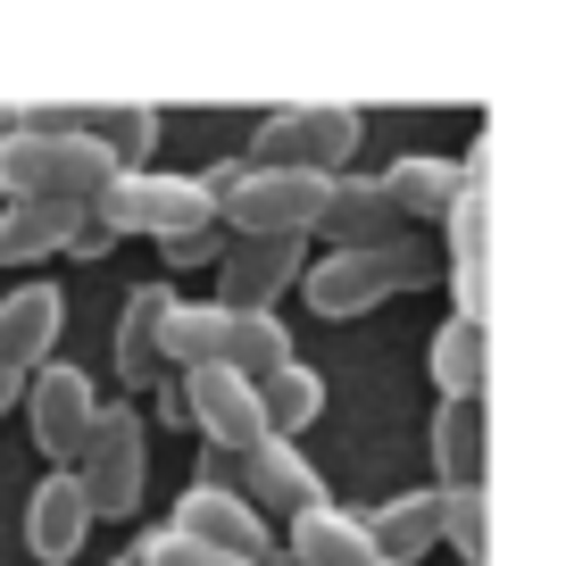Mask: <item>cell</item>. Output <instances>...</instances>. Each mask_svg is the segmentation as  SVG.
I'll list each match as a JSON object with an SVG mask.
<instances>
[{
	"label": "cell",
	"instance_id": "6da1fadb",
	"mask_svg": "<svg viewBox=\"0 0 566 566\" xmlns=\"http://www.w3.org/2000/svg\"><path fill=\"white\" fill-rule=\"evenodd\" d=\"M108 176H125L101 142L67 117H0V209L9 200H75L84 209Z\"/></svg>",
	"mask_w": 566,
	"mask_h": 566
},
{
	"label": "cell",
	"instance_id": "7a4b0ae2",
	"mask_svg": "<svg viewBox=\"0 0 566 566\" xmlns=\"http://www.w3.org/2000/svg\"><path fill=\"white\" fill-rule=\"evenodd\" d=\"M433 275H442V250L400 233V242H384V250H325V259H308L301 301L342 325V317H367V308L400 301V292H417V283H433Z\"/></svg>",
	"mask_w": 566,
	"mask_h": 566
},
{
	"label": "cell",
	"instance_id": "3957f363",
	"mask_svg": "<svg viewBox=\"0 0 566 566\" xmlns=\"http://www.w3.org/2000/svg\"><path fill=\"white\" fill-rule=\"evenodd\" d=\"M367 142V117L350 101H292V108H266L259 134H250L242 159L250 167H317V176H342Z\"/></svg>",
	"mask_w": 566,
	"mask_h": 566
},
{
	"label": "cell",
	"instance_id": "277c9868",
	"mask_svg": "<svg viewBox=\"0 0 566 566\" xmlns=\"http://www.w3.org/2000/svg\"><path fill=\"white\" fill-rule=\"evenodd\" d=\"M75 483H84L92 516H134L142 483H150V417L134 400H101L84 450H75Z\"/></svg>",
	"mask_w": 566,
	"mask_h": 566
},
{
	"label": "cell",
	"instance_id": "5b68a950",
	"mask_svg": "<svg viewBox=\"0 0 566 566\" xmlns=\"http://www.w3.org/2000/svg\"><path fill=\"white\" fill-rule=\"evenodd\" d=\"M301 275H308L301 233H226V250H217V308L275 317L283 292H301Z\"/></svg>",
	"mask_w": 566,
	"mask_h": 566
},
{
	"label": "cell",
	"instance_id": "8992f818",
	"mask_svg": "<svg viewBox=\"0 0 566 566\" xmlns=\"http://www.w3.org/2000/svg\"><path fill=\"white\" fill-rule=\"evenodd\" d=\"M375 184H384L391 217H400L408 233H442V217L483 184V167L459 159V150H400V159H391Z\"/></svg>",
	"mask_w": 566,
	"mask_h": 566
},
{
	"label": "cell",
	"instance_id": "52a82bcc",
	"mask_svg": "<svg viewBox=\"0 0 566 566\" xmlns=\"http://www.w3.org/2000/svg\"><path fill=\"white\" fill-rule=\"evenodd\" d=\"M176 400H184V424H192L209 450H226V459H250V450L266 442L259 384H242L233 367H192V375H176Z\"/></svg>",
	"mask_w": 566,
	"mask_h": 566
},
{
	"label": "cell",
	"instance_id": "ba28073f",
	"mask_svg": "<svg viewBox=\"0 0 566 566\" xmlns=\"http://www.w3.org/2000/svg\"><path fill=\"white\" fill-rule=\"evenodd\" d=\"M25 424H34V450L51 467H75V450H84L92 417H101V391H92L84 367H67V358H51V367L25 375Z\"/></svg>",
	"mask_w": 566,
	"mask_h": 566
},
{
	"label": "cell",
	"instance_id": "9c48e42d",
	"mask_svg": "<svg viewBox=\"0 0 566 566\" xmlns=\"http://www.w3.org/2000/svg\"><path fill=\"white\" fill-rule=\"evenodd\" d=\"M167 525L192 533V542H209V549H226V558H242V566H292V558H283V533L266 525L242 492L184 483V500H176V516H167Z\"/></svg>",
	"mask_w": 566,
	"mask_h": 566
},
{
	"label": "cell",
	"instance_id": "30bf717a",
	"mask_svg": "<svg viewBox=\"0 0 566 566\" xmlns=\"http://www.w3.org/2000/svg\"><path fill=\"white\" fill-rule=\"evenodd\" d=\"M242 500H250V509L266 516V525H275V516L292 525V516L325 509L334 492H325V467L308 459L301 442H259V450L242 459Z\"/></svg>",
	"mask_w": 566,
	"mask_h": 566
},
{
	"label": "cell",
	"instance_id": "8fae6325",
	"mask_svg": "<svg viewBox=\"0 0 566 566\" xmlns=\"http://www.w3.org/2000/svg\"><path fill=\"white\" fill-rule=\"evenodd\" d=\"M92 500L84 483H75V467H42V483L25 492V549H34L42 566H75V549L92 542Z\"/></svg>",
	"mask_w": 566,
	"mask_h": 566
},
{
	"label": "cell",
	"instance_id": "7c38bea8",
	"mask_svg": "<svg viewBox=\"0 0 566 566\" xmlns=\"http://www.w3.org/2000/svg\"><path fill=\"white\" fill-rule=\"evenodd\" d=\"M317 233L334 250H384V242H400V217H391V200H384V184L367 176V167H342V176H325V209H317Z\"/></svg>",
	"mask_w": 566,
	"mask_h": 566
},
{
	"label": "cell",
	"instance_id": "4fadbf2b",
	"mask_svg": "<svg viewBox=\"0 0 566 566\" xmlns=\"http://www.w3.org/2000/svg\"><path fill=\"white\" fill-rule=\"evenodd\" d=\"M59 334H67V292H59V283L34 275V283H18V292L0 301V367H18V375L51 367Z\"/></svg>",
	"mask_w": 566,
	"mask_h": 566
},
{
	"label": "cell",
	"instance_id": "5bb4252c",
	"mask_svg": "<svg viewBox=\"0 0 566 566\" xmlns=\"http://www.w3.org/2000/svg\"><path fill=\"white\" fill-rule=\"evenodd\" d=\"M167 308H176V283H134V301H125V317H117V375H125V391H159V384H176L167 375V358H159V334H167Z\"/></svg>",
	"mask_w": 566,
	"mask_h": 566
},
{
	"label": "cell",
	"instance_id": "9a60e30c",
	"mask_svg": "<svg viewBox=\"0 0 566 566\" xmlns=\"http://www.w3.org/2000/svg\"><path fill=\"white\" fill-rule=\"evenodd\" d=\"M424 375H433L442 408L483 400V384H492V334H483V317H442V325H433V342H424Z\"/></svg>",
	"mask_w": 566,
	"mask_h": 566
},
{
	"label": "cell",
	"instance_id": "2e32d148",
	"mask_svg": "<svg viewBox=\"0 0 566 566\" xmlns=\"http://www.w3.org/2000/svg\"><path fill=\"white\" fill-rule=\"evenodd\" d=\"M358 533L375 542V558H384V566H417V558H433V549H442V492L424 483V492L384 500V509L358 516Z\"/></svg>",
	"mask_w": 566,
	"mask_h": 566
},
{
	"label": "cell",
	"instance_id": "e0dca14e",
	"mask_svg": "<svg viewBox=\"0 0 566 566\" xmlns=\"http://www.w3.org/2000/svg\"><path fill=\"white\" fill-rule=\"evenodd\" d=\"M483 450H492L483 400L433 408V492H483Z\"/></svg>",
	"mask_w": 566,
	"mask_h": 566
},
{
	"label": "cell",
	"instance_id": "ac0fdd59",
	"mask_svg": "<svg viewBox=\"0 0 566 566\" xmlns=\"http://www.w3.org/2000/svg\"><path fill=\"white\" fill-rule=\"evenodd\" d=\"M75 200H9L0 209V266H42L75 242Z\"/></svg>",
	"mask_w": 566,
	"mask_h": 566
},
{
	"label": "cell",
	"instance_id": "d6986e66",
	"mask_svg": "<svg viewBox=\"0 0 566 566\" xmlns=\"http://www.w3.org/2000/svg\"><path fill=\"white\" fill-rule=\"evenodd\" d=\"M283 558L292 566H384L375 558V542L358 533V516L350 509H308V516H292V533H283Z\"/></svg>",
	"mask_w": 566,
	"mask_h": 566
},
{
	"label": "cell",
	"instance_id": "ffe728a7",
	"mask_svg": "<svg viewBox=\"0 0 566 566\" xmlns=\"http://www.w3.org/2000/svg\"><path fill=\"white\" fill-rule=\"evenodd\" d=\"M259 417H266V442H301L308 424L325 417V375L308 367V358L275 367V375L259 384Z\"/></svg>",
	"mask_w": 566,
	"mask_h": 566
},
{
	"label": "cell",
	"instance_id": "44dd1931",
	"mask_svg": "<svg viewBox=\"0 0 566 566\" xmlns=\"http://www.w3.org/2000/svg\"><path fill=\"white\" fill-rule=\"evenodd\" d=\"M292 334H283V317H233L226 308V342H217V367H233L242 384H266L275 367H292Z\"/></svg>",
	"mask_w": 566,
	"mask_h": 566
},
{
	"label": "cell",
	"instance_id": "7402d4cb",
	"mask_svg": "<svg viewBox=\"0 0 566 566\" xmlns=\"http://www.w3.org/2000/svg\"><path fill=\"white\" fill-rule=\"evenodd\" d=\"M75 125L101 142L125 176H142L150 150H159V108H150V101H108V108H92V117H75Z\"/></svg>",
	"mask_w": 566,
	"mask_h": 566
},
{
	"label": "cell",
	"instance_id": "603a6c76",
	"mask_svg": "<svg viewBox=\"0 0 566 566\" xmlns=\"http://www.w3.org/2000/svg\"><path fill=\"white\" fill-rule=\"evenodd\" d=\"M217 342H226V308L176 301L167 308V334H159V358H167V375H192V367H217Z\"/></svg>",
	"mask_w": 566,
	"mask_h": 566
},
{
	"label": "cell",
	"instance_id": "cb8c5ba5",
	"mask_svg": "<svg viewBox=\"0 0 566 566\" xmlns=\"http://www.w3.org/2000/svg\"><path fill=\"white\" fill-rule=\"evenodd\" d=\"M483 542H492V525H483V492H442V549L459 566H483Z\"/></svg>",
	"mask_w": 566,
	"mask_h": 566
},
{
	"label": "cell",
	"instance_id": "d4e9b609",
	"mask_svg": "<svg viewBox=\"0 0 566 566\" xmlns=\"http://www.w3.org/2000/svg\"><path fill=\"white\" fill-rule=\"evenodd\" d=\"M134 558H142V566H242V558H226V549L192 542V533H176V525L134 533Z\"/></svg>",
	"mask_w": 566,
	"mask_h": 566
},
{
	"label": "cell",
	"instance_id": "484cf974",
	"mask_svg": "<svg viewBox=\"0 0 566 566\" xmlns=\"http://www.w3.org/2000/svg\"><path fill=\"white\" fill-rule=\"evenodd\" d=\"M167 250V275H192V266H217V250H226V233H184V242H159Z\"/></svg>",
	"mask_w": 566,
	"mask_h": 566
},
{
	"label": "cell",
	"instance_id": "4316f807",
	"mask_svg": "<svg viewBox=\"0 0 566 566\" xmlns=\"http://www.w3.org/2000/svg\"><path fill=\"white\" fill-rule=\"evenodd\" d=\"M192 483H209V492H242V459H226V450H200V475Z\"/></svg>",
	"mask_w": 566,
	"mask_h": 566
},
{
	"label": "cell",
	"instance_id": "83f0119b",
	"mask_svg": "<svg viewBox=\"0 0 566 566\" xmlns=\"http://www.w3.org/2000/svg\"><path fill=\"white\" fill-rule=\"evenodd\" d=\"M18 400H25V375H18V367H0V417H18Z\"/></svg>",
	"mask_w": 566,
	"mask_h": 566
},
{
	"label": "cell",
	"instance_id": "f1b7e54d",
	"mask_svg": "<svg viewBox=\"0 0 566 566\" xmlns=\"http://www.w3.org/2000/svg\"><path fill=\"white\" fill-rule=\"evenodd\" d=\"M108 566H142V558H134V549H117V558H108Z\"/></svg>",
	"mask_w": 566,
	"mask_h": 566
}]
</instances>
